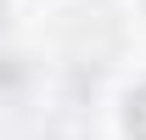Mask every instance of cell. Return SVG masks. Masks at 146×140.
<instances>
[{"label": "cell", "mask_w": 146, "mask_h": 140, "mask_svg": "<svg viewBox=\"0 0 146 140\" xmlns=\"http://www.w3.org/2000/svg\"><path fill=\"white\" fill-rule=\"evenodd\" d=\"M129 140H146V84L129 95Z\"/></svg>", "instance_id": "1"}]
</instances>
